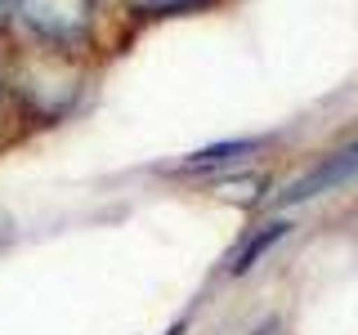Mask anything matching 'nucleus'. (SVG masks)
<instances>
[{"instance_id":"nucleus-7","label":"nucleus","mask_w":358,"mask_h":335,"mask_svg":"<svg viewBox=\"0 0 358 335\" xmlns=\"http://www.w3.org/2000/svg\"><path fill=\"white\" fill-rule=\"evenodd\" d=\"M0 14H5V0H0Z\"/></svg>"},{"instance_id":"nucleus-5","label":"nucleus","mask_w":358,"mask_h":335,"mask_svg":"<svg viewBox=\"0 0 358 335\" xmlns=\"http://www.w3.org/2000/svg\"><path fill=\"white\" fill-rule=\"evenodd\" d=\"M134 14L143 18H175V14H193V9H206L210 0H126Z\"/></svg>"},{"instance_id":"nucleus-3","label":"nucleus","mask_w":358,"mask_h":335,"mask_svg":"<svg viewBox=\"0 0 358 335\" xmlns=\"http://www.w3.org/2000/svg\"><path fill=\"white\" fill-rule=\"evenodd\" d=\"M260 143H264V139H238V143H215V148H201V152H193V156H188V161H179L175 170H179V174L215 170V165H229L233 156H238V161H242V156H246V152H255V148H260Z\"/></svg>"},{"instance_id":"nucleus-4","label":"nucleus","mask_w":358,"mask_h":335,"mask_svg":"<svg viewBox=\"0 0 358 335\" xmlns=\"http://www.w3.org/2000/svg\"><path fill=\"white\" fill-rule=\"evenodd\" d=\"M287 237V223H264V228L260 232H255V237L251 241H246L242 246V251L238 255H233V264H229V273L233 277H242V273H251V268H255V260H260V255L268 251V246H278V241H282Z\"/></svg>"},{"instance_id":"nucleus-1","label":"nucleus","mask_w":358,"mask_h":335,"mask_svg":"<svg viewBox=\"0 0 358 335\" xmlns=\"http://www.w3.org/2000/svg\"><path fill=\"white\" fill-rule=\"evenodd\" d=\"M5 9L45 50H85L99 22V0H5Z\"/></svg>"},{"instance_id":"nucleus-2","label":"nucleus","mask_w":358,"mask_h":335,"mask_svg":"<svg viewBox=\"0 0 358 335\" xmlns=\"http://www.w3.org/2000/svg\"><path fill=\"white\" fill-rule=\"evenodd\" d=\"M358 174V139L350 143V148H336L322 165H313V170L305 179H296V184L282 193V206H300V201H313L322 193H331L336 184H345V179Z\"/></svg>"},{"instance_id":"nucleus-6","label":"nucleus","mask_w":358,"mask_h":335,"mask_svg":"<svg viewBox=\"0 0 358 335\" xmlns=\"http://www.w3.org/2000/svg\"><path fill=\"white\" fill-rule=\"evenodd\" d=\"M5 85H9V81H5V67H0V98H5Z\"/></svg>"}]
</instances>
